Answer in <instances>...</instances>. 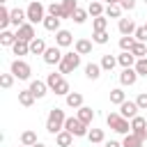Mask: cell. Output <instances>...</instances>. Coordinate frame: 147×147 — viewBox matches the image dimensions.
Returning <instances> with one entry per match:
<instances>
[{
  "label": "cell",
  "mask_w": 147,
  "mask_h": 147,
  "mask_svg": "<svg viewBox=\"0 0 147 147\" xmlns=\"http://www.w3.org/2000/svg\"><path fill=\"white\" fill-rule=\"evenodd\" d=\"M117 30L122 32V37H131V34H136V23L131 21V18H119V23H117Z\"/></svg>",
  "instance_id": "cell-11"
},
{
  "label": "cell",
  "mask_w": 147,
  "mask_h": 147,
  "mask_svg": "<svg viewBox=\"0 0 147 147\" xmlns=\"http://www.w3.org/2000/svg\"><path fill=\"white\" fill-rule=\"evenodd\" d=\"M16 37L21 39V41H32V39H37V34H34V25L32 23H23L18 30H16Z\"/></svg>",
  "instance_id": "cell-9"
},
{
  "label": "cell",
  "mask_w": 147,
  "mask_h": 147,
  "mask_svg": "<svg viewBox=\"0 0 147 147\" xmlns=\"http://www.w3.org/2000/svg\"><path fill=\"white\" fill-rule=\"evenodd\" d=\"M9 74H14L18 80H28V78H30V74H32V67H30L25 60L16 57V60L11 62V71H9Z\"/></svg>",
  "instance_id": "cell-6"
},
{
  "label": "cell",
  "mask_w": 147,
  "mask_h": 147,
  "mask_svg": "<svg viewBox=\"0 0 147 147\" xmlns=\"http://www.w3.org/2000/svg\"><path fill=\"white\" fill-rule=\"evenodd\" d=\"M133 37H136V41H142V44H145V41H147V25H140Z\"/></svg>",
  "instance_id": "cell-45"
},
{
  "label": "cell",
  "mask_w": 147,
  "mask_h": 147,
  "mask_svg": "<svg viewBox=\"0 0 147 147\" xmlns=\"http://www.w3.org/2000/svg\"><path fill=\"white\" fill-rule=\"evenodd\" d=\"M103 2H106V5H117L119 0H103Z\"/></svg>",
  "instance_id": "cell-49"
},
{
  "label": "cell",
  "mask_w": 147,
  "mask_h": 147,
  "mask_svg": "<svg viewBox=\"0 0 147 147\" xmlns=\"http://www.w3.org/2000/svg\"><path fill=\"white\" fill-rule=\"evenodd\" d=\"M142 142H145V140H140L138 136L129 133V136H124V140H122V147H142Z\"/></svg>",
  "instance_id": "cell-32"
},
{
  "label": "cell",
  "mask_w": 147,
  "mask_h": 147,
  "mask_svg": "<svg viewBox=\"0 0 147 147\" xmlns=\"http://www.w3.org/2000/svg\"><path fill=\"white\" fill-rule=\"evenodd\" d=\"M62 57H64V53L60 51V46H51V48H46V53H44V62H46V64H60Z\"/></svg>",
  "instance_id": "cell-8"
},
{
  "label": "cell",
  "mask_w": 147,
  "mask_h": 147,
  "mask_svg": "<svg viewBox=\"0 0 147 147\" xmlns=\"http://www.w3.org/2000/svg\"><path fill=\"white\" fill-rule=\"evenodd\" d=\"M76 117H78L83 124H87V126H90V124H92V119H94V110H92V108H87V106H83V108H78V115H76Z\"/></svg>",
  "instance_id": "cell-20"
},
{
  "label": "cell",
  "mask_w": 147,
  "mask_h": 147,
  "mask_svg": "<svg viewBox=\"0 0 147 147\" xmlns=\"http://www.w3.org/2000/svg\"><path fill=\"white\" fill-rule=\"evenodd\" d=\"M133 44H136V37H133V34H131V37H122V39H119V48H122V51H131V48H133Z\"/></svg>",
  "instance_id": "cell-40"
},
{
  "label": "cell",
  "mask_w": 147,
  "mask_h": 147,
  "mask_svg": "<svg viewBox=\"0 0 147 147\" xmlns=\"http://www.w3.org/2000/svg\"><path fill=\"white\" fill-rule=\"evenodd\" d=\"M136 62H138V57H136L131 51H122V55H117V64H122L124 69L136 67Z\"/></svg>",
  "instance_id": "cell-15"
},
{
  "label": "cell",
  "mask_w": 147,
  "mask_h": 147,
  "mask_svg": "<svg viewBox=\"0 0 147 147\" xmlns=\"http://www.w3.org/2000/svg\"><path fill=\"white\" fill-rule=\"evenodd\" d=\"M138 103L136 101H124L122 106H119V115L122 117H126V119H133V117H138Z\"/></svg>",
  "instance_id": "cell-10"
},
{
  "label": "cell",
  "mask_w": 147,
  "mask_h": 147,
  "mask_svg": "<svg viewBox=\"0 0 147 147\" xmlns=\"http://www.w3.org/2000/svg\"><path fill=\"white\" fill-rule=\"evenodd\" d=\"M92 28H94V32H103V30L108 28V16L103 14V16H96V18H92Z\"/></svg>",
  "instance_id": "cell-30"
},
{
  "label": "cell",
  "mask_w": 147,
  "mask_h": 147,
  "mask_svg": "<svg viewBox=\"0 0 147 147\" xmlns=\"http://www.w3.org/2000/svg\"><path fill=\"white\" fill-rule=\"evenodd\" d=\"M133 69L138 71V76H145V78H147V57H140V60L136 62Z\"/></svg>",
  "instance_id": "cell-42"
},
{
  "label": "cell",
  "mask_w": 147,
  "mask_h": 147,
  "mask_svg": "<svg viewBox=\"0 0 147 147\" xmlns=\"http://www.w3.org/2000/svg\"><path fill=\"white\" fill-rule=\"evenodd\" d=\"M46 9H44V5L41 2H37V0H32L30 5H28V9H25V14H28V23H44V18H46V14H44Z\"/></svg>",
  "instance_id": "cell-4"
},
{
  "label": "cell",
  "mask_w": 147,
  "mask_h": 147,
  "mask_svg": "<svg viewBox=\"0 0 147 147\" xmlns=\"http://www.w3.org/2000/svg\"><path fill=\"white\" fill-rule=\"evenodd\" d=\"M60 21H62V18H57V16H46V18H44V28H46L48 32H57V30H60Z\"/></svg>",
  "instance_id": "cell-26"
},
{
  "label": "cell",
  "mask_w": 147,
  "mask_h": 147,
  "mask_svg": "<svg viewBox=\"0 0 147 147\" xmlns=\"http://www.w3.org/2000/svg\"><path fill=\"white\" fill-rule=\"evenodd\" d=\"M131 53H133L138 60H140V57H147V46H145L142 41H136V44H133V48H131Z\"/></svg>",
  "instance_id": "cell-36"
},
{
  "label": "cell",
  "mask_w": 147,
  "mask_h": 147,
  "mask_svg": "<svg viewBox=\"0 0 147 147\" xmlns=\"http://www.w3.org/2000/svg\"><path fill=\"white\" fill-rule=\"evenodd\" d=\"M28 90H30L37 99H41V96H46L48 85H46V80H39V78H37V80H32V83H30V87H28Z\"/></svg>",
  "instance_id": "cell-14"
},
{
  "label": "cell",
  "mask_w": 147,
  "mask_h": 147,
  "mask_svg": "<svg viewBox=\"0 0 147 147\" xmlns=\"http://www.w3.org/2000/svg\"><path fill=\"white\" fill-rule=\"evenodd\" d=\"M14 78H16L14 74H2V76H0V85H2L5 90H9V87L14 85Z\"/></svg>",
  "instance_id": "cell-44"
},
{
  "label": "cell",
  "mask_w": 147,
  "mask_h": 147,
  "mask_svg": "<svg viewBox=\"0 0 147 147\" xmlns=\"http://www.w3.org/2000/svg\"><path fill=\"white\" fill-rule=\"evenodd\" d=\"M136 80H138V71L133 69V67H129V69H122V74H119V83L122 85H136Z\"/></svg>",
  "instance_id": "cell-13"
},
{
  "label": "cell",
  "mask_w": 147,
  "mask_h": 147,
  "mask_svg": "<svg viewBox=\"0 0 147 147\" xmlns=\"http://www.w3.org/2000/svg\"><path fill=\"white\" fill-rule=\"evenodd\" d=\"M106 124H108L115 133H124V136H129V133H131V122H129L126 117H122L119 113H108Z\"/></svg>",
  "instance_id": "cell-2"
},
{
  "label": "cell",
  "mask_w": 147,
  "mask_h": 147,
  "mask_svg": "<svg viewBox=\"0 0 147 147\" xmlns=\"http://www.w3.org/2000/svg\"><path fill=\"white\" fill-rule=\"evenodd\" d=\"M37 142H39V140H37V133H34V131H30V129H28V131H23V133H21V145L32 147V145H37Z\"/></svg>",
  "instance_id": "cell-25"
},
{
  "label": "cell",
  "mask_w": 147,
  "mask_h": 147,
  "mask_svg": "<svg viewBox=\"0 0 147 147\" xmlns=\"http://www.w3.org/2000/svg\"><path fill=\"white\" fill-rule=\"evenodd\" d=\"M106 147H122V142H117V140H108Z\"/></svg>",
  "instance_id": "cell-48"
},
{
  "label": "cell",
  "mask_w": 147,
  "mask_h": 147,
  "mask_svg": "<svg viewBox=\"0 0 147 147\" xmlns=\"http://www.w3.org/2000/svg\"><path fill=\"white\" fill-rule=\"evenodd\" d=\"M119 7L126 9V11H131V9L136 7V0H119Z\"/></svg>",
  "instance_id": "cell-47"
},
{
  "label": "cell",
  "mask_w": 147,
  "mask_h": 147,
  "mask_svg": "<svg viewBox=\"0 0 147 147\" xmlns=\"http://www.w3.org/2000/svg\"><path fill=\"white\" fill-rule=\"evenodd\" d=\"M115 64H117V57H115V55H103V57H101V69H103V71H113Z\"/></svg>",
  "instance_id": "cell-33"
},
{
  "label": "cell",
  "mask_w": 147,
  "mask_h": 147,
  "mask_svg": "<svg viewBox=\"0 0 147 147\" xmlns=\"http://www.w3.org/2000/svg\"><path fill=\"white\" fill-rule=\"evenodd\" d=\"M5 2H7V0H0V5H5Z\"/></svg>",
  "instance_id": "cell-51"
},
{
  "label": "cell",
  "mask_w": 147,
  "mask_h": 147,
  "mask_svg": "<svg viewBox=\"0 0 147 147\" xmlns=\"http://www.w3.org/2000/svg\"><path fill=\"white\" fill-rule=\"evenodd\" d=\"M87 14H90L92 18H96V16H103V14H106V9H103V5H101V2H90V5H87Z\"/></svg>",
  "instance_id": "cell-29"
},
{
  "label": "cell",
  "mask_w": 147,
  "mask_h": 147,
  "mask_svg": "<svg viewBox=\"0 0 147 147\" xmlns=\"http://www.w3.org/2000/svg\"><path fill=\"white\" fill-rule=\"evenodd\" d=\"M48 16L62 18V5H60V2H51V5H48Z\"/></svg>",
  "instance_id": "cell-43"
},
{
  "label": "cell",
  "mask_w": 147,
  "mask_h": 147,
  "mask_svg": "<svg viewBox=\"0 0 147 147\" xmlns=\"http://www.w3.org/2000/svg\"><path fill=\"white\" fill-rule=\"evenodd\" d=\"M55 142H57L60 147H69V145L74 142V136H71L69 131H60V133L55 136Z\"/></svg>",
  "instance_id": "cell-28"
},
{
  "label": "cell",
  "mask_w": 147,
  "mask_h": 147,
  "mask_svg": "<svg viewBox=\"0 0 147 147\" xmlns=\"http://www.w3.org/2000/svg\"><path fill=\"white\" fill-rule=\"evenodd\" d=\"M74 51H76L78 55H87V53H92V41H90V39H78V41L74 44Z\"/></svg>",
  "instance_id": "cell-18"
},
{
  "label": "cell",
  "mask_w": 147,
  "mask_h": 147,
  "mask_svg": "<svg viewBox=\"0 0 147 147\" xmlns=\"http://www.w3.org/2000/svg\"><path fill=\"white\" fill-rule=\"evenodd\" d=\"M122 11H124V9L119 7V2H117V5H106V16H108V18H119Z\"/></svg>",
  "instance_id": "cell-35"
},
{
  "label": "cell",
  "mask_w": 147,
  "mask_h": 147,
  "mask_svg": "<svg viewBox=\"0 0 147 147\" xmlns=\"http://www.w3.org/2000/svg\"><path fill=\"white\" fill-rule=\"evenodd\" d=\"M71 44H74V37H71L69 30H57V32H55V46L67 48V46H71Z\"/></svg>",
  "instance_id": "cell-12"
},
{
  "label": "cell",
  "mask_w": 147,
  "mask_h": 147,
  "mask_svg": "<svg viewBox=\"0 0 147 147\" xmlns=\"http://www.w3.org/2000/svg\"><path fill=\"white\" fill-rule=\"evenodd\" d=\"M87 140H90L92 145H96V142H103V140H106V136H103V131H101V129H90Z\"/></svg>",
  "instance_id": "cell-34"
},
{
  "label": "cell",
  "mask_w": 147,
  "mask_h": 147,
  "mask_svg": "<svg viewBox=\"0 0 147 147\" xmlns=\"http://www.w3.org/2000/svg\"><path fill=\"white\" fill-rule=\"evenodd\" d=\"M136 103H138V108H140V110H147V92H140V94H138V99H136Z\"/></svg>",
  "instance_id": "cell-46"
},
{
  "label": "cell",
  "mask_w": 147,
  "mask_h": 147,
  "mask_svg": "<svg viewBox=\"0 0 147 147\" xmlns=\"http://www.w3.org/2000/svg\"><path fill=\"white\" fill-rule=\"evenodd\" d=\"M64 122H67L64 110H62V108H51L48 119H46V131L53 133V136H57L60 131H64Z\"/></svg>",
  "instance_id": "cell-1"
},
{
  "label": "cell",
  "mask_w": 147,
  "mask_h": 147,
  "mask_svg": "<svg viewBox=\"0 0 147 147\" xmlns=\"http://www.w3.org/2000/svg\"><path fill=\"white\" fill-rule=\"evenodd\" d=\"M87 16H90V14H87V9L78 7V9L74 11V16H71V21H76V23H85V21H87Z\"/></svg>",
  "instance_id": "cell-38"
},
{
  "label": "cell",
  "mask_w": 147,
  "mask_h": 147,
  "mask_svg": "<svg viewBox=\"0 0 147 147\" xmlns=\"http://www.w3.org/2000/svg\"><path fill=\"white\" fill-rule=\"evenodd\" d=\"M60 80H62V74L57 71H53V74H48V78H46V85H48V90H55L57 85H60Z\"/></svg>",
  "instance_id": "cell-37"
},
{
  "label": "cell",
  "mask_w": 147,
  "mask_h": 147,
  "mask_svg": "<svg viewBox=\"0 0 147 147\" xmlns=\"http://www.w3.org/2000/svg\"><path fill=\"white\" fill-rule=\"evenodd\" d=\"M25 18H28L25 9H18V7H16V9H11V25H14L16 30H18V28L25 23Z\"/></svg>",
  "instance_id": "cell-16"
},
{
  "label": "cell",
  "mask_w": 147,
  "mask_h": 147,
  "mask_svg": "<svg viewBox=\"0 0 147 147\" xmlns=\"http://www.w3.org/2000/svg\"><path fill=\"white\" fill-rule=\"evenodd\" d=\"M126 101V94L122 92V87H115V90H110V103H115V106H122Z\"/></svg>",
  "instance_id": "cell-27"
},
{
  "label": "cell",
  "mask_w": 147,
  "mask_h": 147,
  "mask_svg": "<svg viewBox=\"0 0 147 147\" xmlns=\"http://www.w3.org/2000/svg\"><path fill=\"white\" fill-rule=\"evenodd\" d=\"M16 41H18L16 32H11V30H2V32H0V44H2V46H14Z\"/></svg>",
  "instance_id": "cell-22"
},
{
  "label": "cell",
  "mask_w": 147,
  "mask_h": 147,
  "mask_svg": "<svg viewBox=\"0 0 147 147\" xmlns=\"http://www.w3.org/2000/svg\"><path fill=\"white\" fill-rule=\"evenodd\" d=\"M11 51H14V55H18V57H21V55H28V53H30V44L18 39V41L11 46Z\"/></svg>",
  "instance_id": "cell-31"
},
{
  "label": "cell",
  "mask_w": 147,
  "mask_h": 147,
  "mask_svg": "<svg viewBox=\"0 0 147 147\" xmlns=\"http://www.w3.org/2000/svg\"><path fill=\"white\" fill-rule=\"evenodd\" d=\"M46 48H48V46H46V41H44L41 37H37V39L30 41V53H32V55H44Z\"/></svg>",
  "instance_id": "cell-17"
},
{
  "label": "cell",
  "mask_w": 147,
  "mask_h": 147,
  "mask_svg": "<svg viewBox=\"0 0 147 147\" xmlns=\"http://www.w3.org/2000/svg\"><path fill=\"white\" fill-rule=\"evenodd\" d=\"M60 5H62V18H71V16H74V11L78 9L76 0H62Z\"/></svg>",
  "instance_id": "cell-21"
},
{
  "label": "cell",
  "mask_w": 147,
  "mask_h": 147,
  "mask_svg": "<svg viewBox=\"0 0 147 147\" xmlns=\"http://www.w3.org/2000/svg\"><path fill=\"white\" fill-rule=\"evenodd\" d=\"M90 2H101V0H90Z\"/></svg>",
  "instance_id": "cell-52"
},
{
  "label": "cell",
  "mask_w": 147,
  "mask_h": 147,
  "mask_svg": "<svg viewBox=\"0 0 147 147\" xmlns=\"http://www.w3.org/2000/svg\"><path fill=\"white\" fill-rule=\"evenodd\" d=\"M101 71H103L101 64H94V62H90V64L85 67V76H87L90 80H96V78L101 76Z\"/></svg>",
  "instance_id": "cell-24"
},
{
  "label": "cell",
  "mask_w": 147,
  "mask_h": 147,
  "mask_svg": "<svg viewBox=\"0 0 147 147\" xmlns=\"http://www.w3.org/2000/svg\"><path fill=\"white\" fill-rule=\"evenodd\" d=\"M18 147H25V145H18Z\"/></svg>",
  "instance_id": "cell-53"
},
{
  "label": "cell",
  "mask_w": 147,
  "mask_h": 147,
  "mask_svg": "<svg viewBox=\"0 0 147 147\" xmlns=\"http://www.w3.org/2000/svg\"><path fill=\"white\" fill-rule=\"evenodd\" d=\"M145 25H147V23H145Z\"/></svg>",
  "instance_id": "cell-54"
},
{
  "label": "cell",
  "mask_w": 147,
  "mask_h": 147,
  "mask_svg": "<svg viewBox=\"0 0 147 147\" xmlns=\"http://www.w3.org/2000/svg\"><path fill=\"white\" fill-rule=\"evenodd\" d=\"M53 92H55V94H60V96H67V94L71 92V87H69V83H67V80L62 78V80H60V85H57V87H55Z\"/></svg>",
  "instance_id": "cell-41"
},
{
  "label": "cell",
  "mask_w": 147,
  "mask_h": 147,
  "mask_svg": "<svg viewBox=\"0 0 147 147\" xmlns=\"http://www.w3.org/2000/svg\"><path fill=\"white\" fill-rule=\"evenodd\" d=\"M131 133L133 136H138L140 140H145L147 138V117H133L131 119Z\"/></svg>",
  "instance_id": "cell-7"
},
{
  "label": "cell",
  "mask_w": 147,
  "mask_h": 147,
  "mask_svg": "<svg viewBox=\"0 0 147 147\" xmlns=\"http://www.w3.org/2000/svg\"><path fill=\"white\" fill-rule=\"evenodd\" d=\"M108 39H110V34L103 30V32H94L92 34V41L94 44H99V46H103V44H108Z\"/></svg>",
  "instance_id": "cell-39"
},
{
  "label": "cell",
  "mask_w": 147,
  "mask_h": 147,
  "mask_svg": "<svg viewBox=\"0 0 147 147\" xmlns=\"http://www.w3.org/2000/svg\"><path fill=\"white\" fill-rule=\"evenodd\" d=\"M34 99H37V96H34L30 90H21V92H18V103L25 106V108H30V106L34 103Z\"/></svg>",
  "instance_id": "cell-23"
},
{
  "label": "cell",
  "mask_w": 147,
  "mask_h": 147,
  "mask_svg": "<svg viewBox=\"0 0 147 147\" xmlns=\"http://www.w3.org/2000/svg\"><path fill=\"white\" fill-rule=\"evenodd\" d=\"M57 67H60V74H62V76H64V74H71V71H76V69L80 67V55H78L76 51L64 53V57H62V62H60Z\"/></svg>",
  "instance_id": "cell-3"
},
{
  "label": "cell",
  "mask_w": 147,
  "mask_h": 147,
  "mask_svg": "<svg viewBox=\"0 0 147 147\" xmlns=\"http://www.w3.org/2000/svg\"><path fill=\"white\" fill-rule=\"evenodd\" d=\"M67 106L69 108H76V110L83 108V94L80 92H69L67 94Z\"/></svg>",
  "instance_id": "cell-19"
},
{
  "label": "cell",
  "mask_w": 147,
  "mask_h": 147,
  "mask_svg": "<svg viewBox=\"0 0 147 147\" xmlns=\"http://www.w3.org/2000/svg\"><path fill=\"white\" fill-rule=\"evenodd\" d=\"M32 147H46V145H44V142H37V145H32Z\"/></svg>",
  "instance_id": "cell-50"
},
{
  "label": "cell",
  "mask_w": 147,
  "mask_h": 147,
  "mask_svg": "<svg viewBox=\"0 0 147 147\" xmlns=\"http://www.w3.org/2000/svg\"><path fill=\"white\" fill-rule=\"evenodd\" d=\"M64 131H69V133L76 136V138H83V136L90 133L87 124H83L78 117H67V122H64Z\"/></svg>",
  "instance_id": "cell-5"
}]
</instances>
